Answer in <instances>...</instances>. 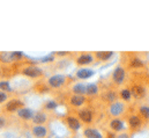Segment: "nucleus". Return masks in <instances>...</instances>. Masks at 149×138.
Returning <instances> with one entry per match:
<instances>
[{
	"mask_svg": "<svg viewBox=\"0 0 149 138\" xmlns=\"http://www.w3.org/2000/svg\"><path fill=\"white\" fill-rule=\"evenodd\" d=\"M46 120H47V117H46V115H45L44 113H37V114L34 116V123H35V124H38V125L45 123Z\"/></svg>",
	"mask_w": 149,
	"mask_h": 138,
	"instance_id": "18",
	"label": "nucleus"
},
{
	"mask_svg": "<svg viewBox=\"0 0 149 138\" xmlns=\"http://www.w3.org/2000/svg\"><path fill=\"white\" fill-rule=\"evenodd\" d=\"M22 106H23V102H22V101L17 100V99H14V100L8 101V104H6V109H7L8 111H15V110H17L20 107H22Z\"/></svg>",
	"mask_w": 149,
	"mask_h": 138,
	"instance_id": "8",
	"label": "nucleus"
},
{
	"mask_svg": "<svg viewBox=\"0 0 149 138\" xmlns=\"http://www.w3.org/2000/svg\"><path fill=\"white\" fill-rule=\"evenodd\" d=\"M33 134H34L35 137L43 138L46 136L47 129H46L45 127H43V125H35V127L33 128Z\"/></svg>",
	"mask_w": 149,
	"mask_h": 138,
	"instance_id": "9",
	"label": "nucleus"
},
{
	"mask_svg": "<svg viewBox=\"0 0 149 138\" xmlns=\"http://www.w3.org/2000/svg\"><path fill=\"white\" fill-rule=\"evenodd\" d=\"M79 117L84 122V123H90L93 121V113L88 109H82L79 111Z\"/></svg>",
	"mask_w": 149,
	"mask_h": 138,
	"instance_id": "7",
	"label": "nucleus"
},
{
	"mask_svg": "<svg viewBox=\"0 0 149 138\" xmlns=\"http://www.w3.org/2000/svg\"><path fill=\"white\" fill-rule=\"evenodd\" d=\"M0 89H2V91H9L10 89L9 82L8 81H0Z\"/></svg>",
	"mask_w": 149,
	"mask_h": 138,
	"instance_id": "25",
	"label": "nucleus"
},
{
	"mask_svg": "<svg viewBox=\"0 0 149 138\" xmlns=\"http://www.w3.org/2000/svg\"><path fill=\"white\" fill-rule=\"evenodd\" d=\"M105 99L108 100V101H110V102H112L113 100H114V98H116V94L113 93V92H108V93H105Z\"/></svg>",
	"mask_w": 149,
	"mask_h": 138,
	"instance_id": "26",
	"label": "nucleus"
},
{
	"mask_svg": "<svg viewBox=\"0 0 149 138\" xmlns=\"http://www.w3.org/2000/svg\"><path fill=\"white\" fill-rule=\"evenodd\" d=\"M93 61H94L93 55H90V54H82L81 56L77 57L76 63L79 65H87V64H90Z\"/></svg>",
	"mask_w": 149,
	"mask_h": 138,
	"instance_id": "6",
	"label": "nucleus"
},
{
	"mask_svg": "<svg viewBox=\"0 0 149 138\" xmlns=\"http://www.w3.org/2000/svg\"><path fill=\"white\" fill-rule=\"evenodd\" d=\"M131 94L135 99H142L146 96V88L141 85H134L131 89Z\"/></svg>",
	"mask_w": 149,
	"mask_h": 138,
	"instance_id": "3",
	"label": "nucleus"
},
{
	"mask_svg": "<svg viewBox=\"0 0 149 138\" xmlns=\"http://www.w3.org/2000/svg\"><path fill=\"white\" fill-rule=\"evenodd\" d=\"M123 127H124V122L121 120H119V118H114V120H112L111 122H110V128H111L112 130H114V131L121 130Z\"/></svg>",
	"mask_w": 149,
	"mask_h": 138,
	"instance_id": "16",
	"label": "nucleus"
},
{
	"mask_svg": "<svg viewBox=\"0 0 149 138\" xmlns=\"http://www.w3.org/2000/svg\"><path fill=\"white\" fill-rule=\"evenodd\" d=\"M140 113H141V115H142L143 117L148 118V117H149V108H148V106L141 107V108H140Z\"/></svg>",
	"mask_w": 149,
	"mask_h": 138,
	"instance_id": "24",
	"label": "nucleus"
},
{
	"mask_svg": "<svg viewBox=\"0 0 149 138\" xmlns=\"http://www.w3.org/2000/svg\"><path fill=\"white\" fill-rule=\"evenodd\" d=\"M73 92L77 95H83L86 94V85L84 84H76L73 87Z\"/></svg>",
	"mask_w": 149,
	"mask_h": 138,
	"instance_id": "21",
	"label": "nucleus"
},
{
	"mask_svg": "<svg viewBox=\"0 0 149 138\" xmlns=\"http://www.w3.org/2000/svg\"><path fill=\"white\" fill-rule=\"evenodd\" d=\"M0 61L1 62H3V63H10L12 61H14L13 59V57H12V52H2V54H0Z\"/></svg>",
	"mask_w": 149,
	"mask_h": 138,
	"instance_id": "22",
	"label": "nucleus"
},
{
	"mask_svg": "<svg viewBox=\"0 0 149 138\" xmlns=\"http://www.w3.org/2000/svg\"><path fill=\"white\" fill-rule=\"evenodd\" d=\"M120 96L124 101H130L131 98H132V94H131V91L130 89H123L120 92Z\"/></svg>",
	"mask_w": 149,
	"mask_h": 138,
	"instance_id": "23",
	"label": "nucleus"
},
{
	"mask_svg": "<svg viewBox=\"0 0 149 138\" xmlns=\"http://www.w3.org/2000/svg\"><path fill=\"white\" fill-rule=\"evenodd\" d=\"M93 74H94V71L90 69H80L76 73L77 78H80V79H88Z\"/></svg>",
	"mask_w": 149,
	"mask_h": 138,
	"instance_id": "14",
	"label": "nucleus"
},
{
	"mask_svg": "<svg viewBox=\"0 0 149 138\" xmlns=\"http://www.w3.org/2000/svg\"><path fill=\"white\" fill-rule=\"evenodd\" d=\"M112 79L116 84H121L125 79V70L123 69L121 66H118L117 69L113 71V74H112Z\"/></svg>",
	"mask_w": 149,
	"mask_h": 138,
	"instance_id": "4",
	"label": "nucleus"
},
{
	"mask_svg": "<svg viewBox=\"0 0 149 138\" xmlns=\"http://www.w3.org/2000/svg\"><path fill=\"white\" fill-rule=\"evenodd\" d=\"M66 122H67L68 127H70L72 130H79V129H80V127H81V123H80V121H79L76 117H73V116H70V117H67Z\"/></svg>",
	"mask_w": 149,
	"mask_h": 138,
	"instance_id": "12",
	"label": "nucleus"
},
{
	"mask_svg": "<svg viewBox=\"0 0 149 138\" xmlns=\"http://www.w3.org/2000/svg\"><path fill=\"white\" fill-rule=\"evenodd\" d=\"M66 54H67V52H58V55H59V56H65Z\"/></svg>",
	"mask_w": 149,
	"mask_h": 138,
	"instance_id": "32",
	"label": "nucleus"
},
{
	"mask_svg": "<svg viewBox=\"0 0 149 138\" xmlns=\"http://www.w3.org/2000/svg\"><path fill=\"white\" fill-rule=\"evenodd\" d=\"M117 138H130V137H128V135H127V134H120Z\"/></svg>",
	"mask_w": 149,
	"mask_h": 138,
	"instance_id": "30",
	"label": "nucleus"
},
{
	"mask_svg": "<svg viewBox=\"0 0 149 138\" xmlns=\"http://www.w3.org/2000/svg\"><path fill=\"white\" fill-rule=\"evenodd\" d=\"M124 113V104L121 102H113L110 107V114L112 116H119Z\"/></svg>",
	"mask_w": 149,
	"mask_h": 138,
	"instance_id": "5",
	"label": "nucleus"
},
{
	"mask_svg": "<svg viewBox=\"0 0 149 138\" xmlns=\"http://www.w3.org/2000/svg\"><path fill=\"white\" fill-rule=\"evenodd\" d=\"M128 124L132 129H138L139 127H141L142 124V121L141 118L138 116V115H132L130 118H128Z\"/></svg>",
	"mask_w": 149,
	"mask_h": 138,
	"instance_id": "10",
	"label": "nucleus"
},
{
	"mask_svg": "<svg viewBox=\"0 0 149 138\" xmlns=\"http://www.w3.org/2000/svg\"><path fill=\"white\" fill-rule=\"evenodd\" d=\"M3 125H5V120L2 117H0V128L3 127Z\"/></svg>",
	"mask_w": 149,
	"mask_h": 138,
	"instance_id": "31",
	"label": "nucleus"
},
{
	"mask_svg": "<svg viewBox=\"0 0 149 138\" xmlns=\"http://www.w3.org/2000/svg\"><path fill=\"white\" fill-rule=\"evenodd\" d=\"M130 66L133 68V69H140V68L143 66V63L139 57H133L130 61Z\"/></svg>",
	"mask_w": 149,
	"mask_h": 138,
	"instance_id": "19",
	"label": "nucleus"
},
{
	"mask_svg": "<svg viewBox=\"0 0 149 138\" xmlns=\"http://www.w3.org/2000/svg\"><path fill=\"white\" fill-rule=\"evenodd\" d=\"M70 102H71L72 106H74V107H80V106H82V104L86 102V98H84L83 95H77V94H75V95H73V96L71 98Z\"/></svg>",
	"mask_w": 149,
	"mask_h": 138,
	"instance_id": "13",
	"label": "nucleus"
},
{
	"mask_svg": "<svg viewBox=\"0 0 149 138\" xmlns=\"http://www.w3.org/2000/svg\"><path fill=\"white\" fill-rule=\"evenodd\" d=\"M66 82V77L63 74H57V75H52L49 79V85L52 88H59L61 87Z\"/></svg>",
	"mask_w": 149,
	"mask_h": 138,
	"instance_id": "1",
	"label": "nucleus"
},
{
	"mask_svg": "<svg viewBox=\"0 0 149 138\" xmlns=\"http://www.w3.org/2000/svg\"><path fill=\"white\" fill-rule=\"evenodd\" d=\"M86 93L88 95H96L98 93V88L95 84H88L86 85Z\"/></svg>",
	"mask_w": 149,
	"mask_h": 138,
	"instance_id": "20",
	"label": "nucleus"
},
{
	"mask_svg": "<svg viewBox=\"0 0 149 138\" xmlns=\"http://www.w3.org/2000/svg\"><path fill=\"white\" fill-rule=\"evenodd\" d=\"M56 107H57V104L53 102V101H51V102H49V104H46V108H47V109H54Z\"/></svg>",
	"mask_w": 149,
	"mask_h": 138,
	"instance_id": "29",
	"label": "nucleus"
},
{
	"mask_svg": "<svg viewBox=\"0 0 149 138\" xmlns=\"http://www.w3.org/2000/svg\"><path fill=\"white\" fill-rule=\"evenodd\" d=\"M0 77H1V70H0Z\"/></svg>",
	"mask_w": 149,
	"mask_h": 138,
	"instance_id": "33",
	"label": "nucleus"
},
{
	"mask_svg": "<svg viewBox=\"0 0 149 138\" xmlns=\"http://www.w3.org/2000/svg\"><path fill=\"white\" fill-rule=\"evenodd\" d=\"M22 56H23V54L22 52H12V57H13V59H20V58H22Z\"/></svg>",
	"mask_w": 149,
	"mask_h": 138,
	"instance_id": "27",
	"label": "nucleus"
},
{
	"mask_svg": "<svg viewBox=\"0 0 149 138\" xmlns=\"http://www.w3.org/2000/svg\"><path fill=\"white\" fill-rule=\"evenodd\" d=\"M84 136L87 138H103V136L96 129H90V128L84 130Z\"/></svg>",
	"mask_w": 149,
	"mask_h": 138,
	"instance_id": "15",
	"label": "nucleus"
},
{
	"mask_svg": "<svg viewBox=\"0 0 149 138\" xmlns=\"http://www.w3.org/2000/svg\"><path fill=\"white\" fill-rule=\"evenodd\" d=\"M96 56L101 61H109L113 56V52L112 51H98V52H96Z\"/></svg>",
	"mask_w": 149,
	"mask_h": 138,
	"instance_id": "17",
	"label": "nucleus"
},
{
	"mask_svg": "<svg viewBox=\"0 0 149 138\" xmlns=\"http://www.w3.org/2000/svg\"><path fill=\"white\" fill-rule=\"evenodd\" d=\"M22 73L29 78H34V79H37V78H40L43 75V71L37 68V66H28L22 71Z\"/></svg>",
	"mask_w": 149,
	"mask_h": 138,
	"instance_id": "2",
	"label": "nucleus"
},
{
	"mask_svg": "<svg viewBox=\"0 0 149 138\" xmlns=\"http://www.w3.org/2000/svg\"><path fill=\"white\" fill-rule=\"evenodd\" d=\"M17 115L23 120H29V118L34 117V111L29 108H22L17 111Z\"/></svg>",
	"mask_w": 149,
	"mask_h": 138,
	"instance_id": "11",
	"label": "nucleus"
},
{
	"mask_svg": "<svg viewBox=\"0 0 149 138\" xmlns=\"http://www.w3.org/2000/svg\"><path fill=\"white\" fill-rule=\"evenodd\" d=\"M7 100V94L5 92H0V104H3Z\"/></svg>",
	"mask_w": 149,
	"mask_h": 138,
	"instance_id": "28",
	"label": "nucleus"
}]
</instances>
